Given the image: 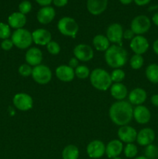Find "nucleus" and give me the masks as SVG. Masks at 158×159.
Here are the masks:
<instances>
[{
    "label": "nucleus",
    "instance_id": "obj_45",
    "mask_svg": "<svg viewBox=\"0 0 158 159\" xmlns=\"http://www.w3.org/2000/svg\"><path fill=\"white\" fill-rule=\"evenodd\" d=\"M152 21L156 26H158V12H156L152 17Z\"/></svg>",
    "mask_w": 158,
    "mask_h": 159
},
{
    "label": "nucleus",
    "instance_id": "obj_25",
    "mask_svg": "<svg viewBox=\"0 0 158 159\" xmlns=\"http://www.w3.org/2000/svg\"><path fill=\"white\" fill-rule=\"evenodd\" d=\"M93 46L99 51H106L110 47V41L106 36L98 34L93 38Z\"/></svg>",
    "mask_w": 158,
    "mask_h": 159
},
{
    "label": "nucleus",
    "instance_id": "obj_2",
    "mask_svg": "<svg viewBox=\"0 0 158 159\" xmlns=\"http://www.w3.org/2000/svg\"><path fill=\"white\" fill-rule=\"evenodd\" d=\"M105 60L111 68H119L124 66L128 61V53L122 46L113 44L105 53Z\"/></svg>",
    "mask_w": 158,
    "mask_h": 159
},
{
    "label": "nucleus",
    "instance_id": "obj_1",
    "mask_svg": "<svg viewBox=\"0 0 158 159\" xmlns=\"http://www.w3.org/2000/svg\"><path fill=\"white\" fill-rule=\"evenodd\" d=\"M108 115L116 125L120 127L128 125L133 118V105L128 101H116L110 107Z\"/></svg>",
    "mask_w": 158,
    "mask_h": 159
},
{
    "label": "nucleus",
    "instance_id": "obj_29",
    "mask_svg": "<svg viewBox=\"0 0 158 159\" xmlns=\"http://www.w3.org/2000/svg\"><path fill=\"white\" fill-rule=\"evenodd\" d=\"M144 155L148 159H156L158 158V147L155 144H149L146 146Z\"/></svg>",
    "mask_w": 158,
    "mask_h": 159
},
{
    "label": "nucleus",
    "instance_id": "obj_8",
    "mask_svg": "<svg viewBox=\"0 0 158 159\" xmlns=\"http://www.w3.org/2000/svg\"><path fill=\"white\" fill-rule=\"evenodd\" d=\"M106 37L112 43L122 46V40L123 38V28L122 25L117 23L109 25L107 28Z\"/></svg>",
    "mask_w": 158,
    "mask_h": 159
},
{
    "label": "nucleus",
    "instance_id": "obj_21",
    "mask_svg": "<svg viewBox=\"0 0 158 159\" xmlns=\"http://www.w3.org/2000/svg\"><path fill=\"white\" fill-rule=\"evenodd\" d=\"M123 144L119 140H112L105 146V155L108 158L119 157L123 151Z\"/></svg>",
    "mask_w": 158,
    "mask_h": 159
},
{
    "label": "nucleus",
    "instance_id": "obj_30",
    "mask_svg": "<svg viewBox=\"0 0 158 159\" xmlns=\"http://www.w3.org/2000/svg\"><path fill=\"white\" fill-rule=\"evenodd\" d=\"M74 73H75V76H77L80 79H87L88 77H89L90 74H91L89 68L85 65H78L74 69Z\"/></svg>",
    "mask_w": 158,
    "mask_h": 159
},
{
    "label": "nucleus",
    "instance_id": "obj_26",
    "mask_svg": "<svg viewBox=\"0 0 158 159\" xmlns=\"http://www.w3.org/2000/svg\"><path fill=\"white\" fill-rule=\"evenodd\" d=\"M146 77L153 84L158 83V65L151 64L148 65L145 71Z\"/></svg>",
    "mask_w": 158,
    "mask_h": 159
},
{
    "label": "nucleus",
    "instance_id": "obj_48",
    "mask_svg": "<svg viewBox=\"0 0 158 159\" xmlns=\"http://www.w3.org/2000/svg\"><path fill=\"white\" fill-rule=\"evenodd\" d=\"M112 159H122L120 158V157H116V158H112Z\"/></svg>",
    "mask_w": 158,
    "mask_h": 159
},
{
    "label": "nucleus",
    "instance_id": "obj_23",
    "mask_svg": "<svg viewBox=\"0 0 158 159\" xmlns=\"http://www.w3.org/2000/svg\"><path fill=\"white\" fill-rule=\"evenodd\" d=\"M26 23V15L20 12H15L8 18V24L13 29H22Z\"/></svg>",
    "mask_w": 158,
    "mask_h": 159
},
{
    "label": "nucleus",
    "instance_id": "obj_6",
    "mask_svg": "<svg viewBox=\"0 0 158 159\" xmlns=\"http://www.w3.org/2000/svg\"><path fill=\"white\" fill-rule=\"evenodd\" d=\"M32 78L37 83L45 85L50 82L52 79V71L50 68L45 65H39L33 68Z\"/></svg>",
    "mask_w": 158,
    "mask_h": 159
},
{
    "label": "nucleus",
    "instance_id": "obj_14",
    "mask_svg": "<svg viewBox=\"0 0 158 159\" xmlns=\"http://www.w3.org/2000/svg\"><path fill=\"white\" fill-rule=\"evenodd\" d=\"M33 42L40 46H46L51 41L52 36L49 30L43 28H39L32 33Z\"/></svg>",
    "mask_w": 158,
    "mask_h": 159
},
{
    "label": "nucleus",
    "instance_id": "obj_24",
    "mask_svg": "<svg viewBox=\"0 0 158 159\" xmlns=\"http://www.w3.org/2000/svg\"><path fill=\"white\" fill-rule=\"evenodd\" d=\"M110 93L112 96L117 101L124 100L128 95V90L126 86L122 82L114 83L110 87Z\"/></svg>",
    "mask_w": 158,
    "mask_h": 159
},
{
    "label": "nucleus",
    "instance_id": "obj_42",
    "mask_svg": "<svg viewBox=\"0 0 158 159\" xmlns=\"http://www.w3.org/2000/svg\"><path fill=\"white\" fill-rule=\"evenodd\" d=\"M133 1L135 2V3H136L137 6H143L148 4L151 0H133Z\"/></svg>",
    "mask_w": 158,
    "mask_h": 159
},
{
    "label": "nucleus",
    "instance_id": "obj_40",
    "mask_svg": "<svg viewBox=\"0 0 158 159\" xmlns=\"http://www.w3.org/2000/svg\"><path fill=\"white\" fill-rule=\"evenodd\" d=\"M68 2V0H53L54 5L57 7H64Z\"/></svg>",
    "mask_w": 158,
    "mask_h": 159
},
{
    "label": "nucleus",
    "instance_id": "obj_34",
    "mask_svg": "<svg viewBox=\"0 0 158 159\" xmlns=\"http://www.w3.org/2000/svg\"><path fill=\"white\" fill-rule=\"evenodd\" d=\"M46 50L48 52L52 55H57L60 53V47L57 42L51 40L48 44L46 45Z\"/></svg>",
    "mask_w": 158,
    "mask_h": 159
},
{
    "label": "nucleus",
    "instance_id": "obj_20",
    "mask_svg": "<svg viewBox=\"0 0 158 159\" xmlns=\"http://www.w3.org/2000/svg\"><path fill=\"white\" fill-rule=\"evenodd\" d=\"M108 6V0H88L87 9L94 16H98L105 12Z\"/></svg>",
    "mask_w": 158,
    "mask_h": 159
},
{
    "label": "nucleus",
    "instance_id": "obj_27",
    "mask_svg": "<svg viewBox=\"0 0 158 159\" xmlns=\"http://www.w3.org/2000/svg\"><path fill=\"white\" fill-rule=\"evenodd\" d=\"M79 149L74 144L67 145L62 152L63 159H78Z\"/></svg>",
    "mask_w": 158,
    "mask_h": 159
},
{
    "label": "nucleus",
    "instance_id": "obj_32",
    "mask_svg": "<svg viewBox=\"0 0 158 159\" xmlns=\"http://www.w3.org/2000/svg\"><path fill=\"white\" fill-rule=\"evenodd\" d=\"M123 152L126 158H133L137 155L138 148L133 143H129V144H126V146L123 149Z\"/></svg>",
    "mask_w": 158,
    "mask_h": 159
},
{
    "label": "nucleus",
    "instance_id": "obj_12",
    "mask_svg": "<svg viewBox=\"0 0 158 159\" xmlns=\"http://www.w3.org/2000/svg\"><path fill=\"white\" fill-rule=\"evenodd\" d=\"M149 42L145 37L142 35L135 36L130 42V48L136 54H145L149 49Z\"/></svg>",
    "mask_w": 158,
    "mask_h": 159
},
{
    "label": "nucleus",
    "instance_id": "obj_16",
    "mask_svg": "<svg viewBox=\"0 0 158 159\" xmlns=\"http://www.w3.org/2000/svg\"><path fill=\"white\" fill-rule=\"evenodd\" d=\"M155 140V132L150 127L142 129L137 133L136 141L140 146H147L153 144Z\"/></svg>",
    "mask_w": 158,
    "mask_h": 159
},
{
    "label": "nucleus",
    "instance_id": "obj_37",
    "mask_svg": "<svg viewBox=\"0 0 158 159\" xmlns=\"http://www.w3.org/2000/svg\"><path fill=\"white\" fill-rule=\"evenodd\" d=\"M13 46L14 44L11 39H6V40H3L2 42L1 43L2 49L4 50V51H10Z\"/></svg>",
    "mask_w": 158,
    "mask_h": 159
},
{
    "label": "nucleus",
    "instance_id": "obj_15",
    "mask_svg": "<svg viewBox=\"0 0 158 159\" xmlns=\"http://www.w3.org/2000/svg\"><path fill=\"white\" fill-rule=\"evenodd\" d=\"M133 118L138 124H146L150 122L151 113L145 106H136L135 108H133Z\"/></svg>",
    "mask_w": 158,
    "mask_h": 159
},
{
    "label": "nucleus",
    "instance_id": "obj_18",
    "mask_svg": "<svg viewBox=\"0 0 158 159\" xmlns=\"http://www.w3.org/2000/svg\"><path fill=\"white\" fill-rule=\"evenodd\" d=\"M55 15V9L52 6H43L37 12V19L40 23L46 25L53 21Z\"/></svg>",
    "mask_w": 158,
    "mask_h": 159
},
{
    "label": "nucleus",
    "instance_id": "obj_4",
    "mask_svg": "<svg viewBox=\"0 0 158 159\" xmlns=\"http://www.w3.org/2000/svg\"><path fill=\"white\" fill-rule=\"evenodd\" d=\"M11 40L19 49H27L33 43L32 33L23 28L15 30L11 36Z\"/></svg>",
    "mask_w": 158,
    "mask_h": 159
},
{
    "label": "nucleus",
    "instance_id": "obj_9",
    "mask_svg": "<svg viewBox=\"0 0 158 159\" xmlns=\"http://www.w3.org/2000/svg\"><path fill=\"white\" fill-rule=\"evenodd\" d=\"M12 102L15 108H17L20 111H27L32 109L33 106V98L29 94L24 93L15 94L12 99Z\"/></svg>",
    "mask_w": 158,
    "mask_h": 159
},
{
    "label": "nucleus",
    "instance_id": "obj_13",
    "mask_svg": "<svg viewBox=\"0 0 158 159\" xmlns=\"http://www.w3.org/2000/svg\"><path fill=\"white\" fill-rule=\"evenodd\" d=\"M117 134L119 141L125 143V144L133 143L135 141H136L137 132H136V129L133 128L131 126H122L119 128Z\"/></svg>",
    "mask_w": 158,
    "mask_h": 159
},
{
    "label": "nucleus",
    "instance_id": "obj_19",
    "mask_svg": "<svg viewBox=\"0 0 158 159\" xmlns=\"http://www.w3.org/2000/svg\"><path fill=\"white\" fill-rule=\"evenodd\" d=\"M55 74L57 79L64 82H70L73 81L75 76L74 69L68 65H62L57 67L55 70Z\"/></svg>",
    "mask_w": 158,
    "mask_h": 159
},
{
    "label": "nucleus",
    "instance_id": "obj_47",
    "mask_svg": "<svg viewBox=\"0 0 158 159\" xmlns=\"http://www.w3.org/2000/svg\"><path fill=\"white\" fill-rule=\"evenodd\" d=\"M134 159H148L147 158H146L145 156H139V157H136Z\"/></svg>",
    "mask_w": 158,
    "mask_h": 159
},
{
    "label": "nucleus",
    "instance_id": "obj_46",
    "mask_svg": "<svg viewBox=\"0 0 158 159\" xmlns=\"http://www.w3.org/2000/svg\"><path fill=\"white\" fill-rule=\"evenodd\" d=\"M133 1V0H119V2L123 5H129Z\"/></svg>",
    "mask_w": 158,
    "mask_h": 159
},
{
    "label": "nucleus",
    "instance_id": "obj_10",
    "mask_svg": "<svg viewBox=\"0 0 158 159\" xmlns=\"http://www.w3.org/2000/svg\"><path fill=\"white\" fill-rule=\"evenodd\" d=\"M73 53L77 60L84 62L89 61L94 56V51L91 47L85 43H80L74 47Z\"/></svg>",
    "mask_w": 158,
    "mask_h": 159
},
{
    "label": "nucleus",
    "instance_id": "obj_11",
    "mask_svg": "<svg viewBox=\"0 0 158 159\" xmlns=\"http://www.w3.org/2000/svg\"><path fill=\"white\" fill-rule=\"evenodd\" d=\"M86 151L89 158H100L105 154V145L102 141L94 140L88 144Z\"/></svg>",
    "mask_w": 158,
    "mask_h": 159
},
{
    "label": "nucleus",
    "instance_id": "obj_38",
    "mask_svg": "<svg viewBox=\"0 0 158 159\" xmlns=\"http://www.w3.org/2000/svg\"><path fill=\"white\" fill-rule=\"evenodd\" d=\"M135 37V34L131 29H127L123 31V38L125 40H133Z\"/></svg>",
    "mask_w": 158,
    "mask_h": 159
},
{
    "label": "nucleus",
    "instance_id": "obj_31",
    "mask_svg": "<svg viewBox=\"0 0 158 159\" xmlns=\"http://www.w3.org/2000/svg\"><path fill=\"white\" fill-rule=\"evenodd\" d=\"M110 76H111L112 82L114 83H120L125 79V74L123 70L121 68H116L112 71Z\"/></svg>",
    "mask_w": 158,
    "mask_h": 159
},
{
    "label": "nucleus",
    "instance_id": "obj_7",
    "mask_svg": "<svg viewBox=\"0 0 158 159\" xmlns=\"http://www.w3.org/2000/svg\"><path fill=\"white\" fill-rule=\"evenodd\" d=\"M130 29L136 35H142L149 31L151 27V21L145 15H139L133 19L130 25Z\"/></svg>",
    "mask_w": 158,
    "mask_h": 159
},
{
    "label": "nucleus",
    "instance_id": "obj_22",
    "mask_svg": "<svg viewBox=\"0 0 158 159\" xmlns=\"http://www.w3.org/2000/svg\"><path fill=\"white\" fill-rule=\"evenodd\" d=\"M147 92L142 88H136L132 90L129 94V102L131 105H142L147 100Z\"/></svg>",
    "mask_w": 158,
    "mask_h": 159
},
{
    "label": "nucleus",
    "instance_id": "obj_44",
    "mask_svg": "<svg viewBox=\"0 0 158 159\" xmlns=\"http://www.w3.org/2000/svg\"><path fill=\"white\" fill-rule=\"evenodd\" d=\"M153 50L155 54L158 55V39L155 40L153 43Z\"/></svg>",
    "mask_w": 158,
    "mask_h": 159
},
{
    "label": "nucleus",
    "instance_id": "obj_17",
    "mask_svg": "<svg viewBox=\"0 0 158 159\" xmlns=\"http://www.w3.org/2000/svg\"><path fill=\"white\" fill-rule=\"evenodd\" d=\"M26 64L30 66H37L41 64L43 60V53L38 48H31L27 50L25 54Z\"/></svg>",
    "mask_w": 158,
    "mask_h": 159
},
{
    "label": "nucleus",
    "instance_id": "obj_33",
    "mask_svg": "<svg viewBox=\"0 0 158 159\" xmlns=\"http://www.w3.org/2000/svg\"><path fill=\"white\" fill-rule=\"evenodd\" d=\"M11 36V30L9 24L0 23V39L6 40L9 39Z\"/></svg>",
    "mask_w": 158,
    "mask_h": 159
},
{
    "label": "nucleus",
    "instance_id": "obj_41",
    "mask_svg": "<svg viewBox=\"0 0 158 159\" xmlns=\"http://www.w3.org/2000/svg\"><path fill=\"white\" fill-rule=\"evenodd\" d=\"M37 3L41 6H49L53 2V0H36Z\"/></svg>",
    "mask_w": 158,
    "mask_h": 159
},
{
    "label": "nucleus",
    "instance_id": "obj_43",
    "mask_svg": "<svg viewBox=\"0 0 158 159\" xmlns=\"http://www.w3.org/2000/svg\"><path fill=\"white\" fill-rule=\"evenodd\" d=\"M150 101H151V103L153 104L154 107H158V94L153 95V96H151Z\"/></svg>",
    "mask_w": 158,
    "mask_h": 159
},
{
    "label": "nucleus",
    "instance_id": "obj_36",
    "mask_svg": "<svg viewBox=\"0 0 158 159\" xmlns=\"http://www.w3.org/2000/svg\"><path fill=\"white\" fill-rule=\"evenodd\" d=\"M31 9H32V4H31L30 2L27 1V0L21 2L19 5V11L24 15L29 13Z\"/></svg>",
    "mask_w": 158,
    "mask_h": 159
},
{
    "label": "nucleus",
    "instance_id": "obj_35",
    "mask_svg": "<svg viewBox=\"0 0 158 159\" xmlns=\"http://www.w3.org/2000/svg\"><path fill=\"white\" fill-rule=\"evenodd\" d=\"M19 73L21 76L23 77H28V76L31 75L33 72V68L28 64H23L19 67L18 69Z\"/></svg>",
    "mask_w": 158,
    "mask_h": 159
},
{
    "label": "nucleus",
    "instance_id": "obj_28",
    "mask_svg": "<svg viewBox=\"0 0 158 159\" xmlns=\"http://www.w3.org/2000/svg\"><path fill=\"white\" fill-rule=\"evenodd\" d=\"M144 64L143 57L140 54H134L129 60V65L134 70H138L143 67Z\"/></svg>",
    "mask_w": 158,
    "mask_h": 159
},
{
    "label": "nucleus",
    "instance_id": "obj_39",
    "mask_svg": "<svg viewBox=\"0 0 158 159\" xmlns=\"http://www.w3.org/2000/svg\"><path fill=\"white\" fill-rule=\"evenodd\" d=\"M78 61H79L77 60L75 57H71L69 61V63H68V66H70L71 68H73V69H75V68L79 65Z\"/></svg>",
    "mask_w": 158,
    "mask_h": 159
},
{
    "label": "nucleus",
    "instance_id": "obj_5",
    "mask_svg": "<svg viewBox=\"0 0 158 159\" xmlns=\"http://www.w3.org/2000/svg\"><path fill=\"white\" fill-rule=\"evenodd\" d=\"M57 29L63 35L74 38L78 33L79 26L74 19L64 16L57 23Z\"/></svg>",
    "mask_w": 158,
    "mask_h": 159
},
{
    "label": "nucleus",
    "instance_id": "obj_3",
    "mask_svg": "<svg viewBox=\"0 0 158 159\" xmlns=\"http://www.w3.org/2000/svg\"><path fill=\"white\" fill-rule=\"evenodd\" d=\"M89 77L92 86L99 91H106L112 85L110 74L103 68H94Z\"/></svg>",
    "mask_w": 158,
    "mask_h": 159
}]
</instances>
